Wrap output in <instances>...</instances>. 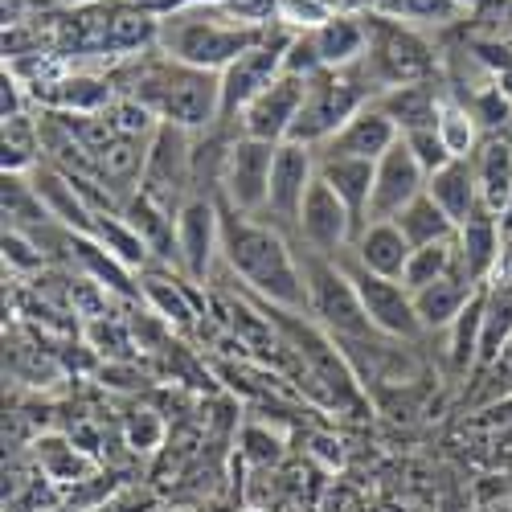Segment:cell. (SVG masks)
Wrapping results in <instances>:
<instances>
[{
	"mask_svg": "<svg viewBox=\"0 0 512 512\" xmlns=\"http://www.w3.org/2000/svg\"><path fill=\"white\" fill-rule=\"evenodd\" d=\"M320 160V156H316ZM373 160H320V181L349 205L357 234L369 226V201H373Z\"/></svg>",
	"mask_w": 512,
	"mask_h": 512,
	"instance_id": "484cf974",
	"label": "cell"
},
{
	"mask_svg": "<svg viewBox=\"0 0 512 512\" xmlns=\"http://www.w3.org/2000/svg\"><path fill=\"white\" fill-rule=\"evenodd\" d=\"M123 218H127V226L140 234V242H144V250L152 254V263H156V267H173V263L181 267V250H177V213H173V209H164V205H156L152 197L136 193L132 201L123 205Z\"/></svg>",
	"mask_w": 512,
	"mask_h": 512,
	"instance_id": "7402d4cb",
	"label": "cell"
},
{
	"mask_svg": "<svg viewBox=\"0 0 512 512\" xmlns=\"http://www.w3.org/2000/svg\"><path fill=\"white\" fill-rule=\"evenodd\" d=\"M0 164L5 173H33L41 164V123L29 115H13L5 119V144H0Z\"/></svg>",
	"mask_w": 512,
	"mask_h": 512,
	"instance_id": "d6a6232c",
	"label": "cell"
},
{
	"mask_svg": "<svg viewBox=\"0 0 512 512\" xmlns=\"http://www.w3.org/2000/svg\"><path fill=\"white\" fill-rule=\"evenodd\" d=\"M287 41H291V29H287V25H275V29L259 41V46H250L242 58H234V62L222 70V123H234V119L283 74Z\"/></svg>",
	"mask_w": 512,
	"mask_h": 512,
	"instance_id": "ba28073f",
	"label": "cell"
},
{
	"mask_svg": "<svg viewBox=\"0 0 512 512\" xmlns=\"http://www.w3.org/2000/svg\"><path fill=\"white\" fill-rule=\"evenodd\" d=\"M459 242V259L467 267V275H472L480 287L500 271V259H504V230H500V218L492 209H476L472 218H467L455 234Z\"/></svg>",
	"mask_w": 512,
	"mask_h": 512,
	"instance_id": "44dd1931",
	"label": "cell"
},
{
	"mask_svg": "<svg viewBox=\"0 0 512 512\" xmlns=\"http://www.w3.org/2000/svg\"><path fill=\"white\" fill-rule=\"evenodd\" d=\"M271 29L275 25L238 21L230 9L213 5V0H189L185 9L160 17L156 50L185 62V66H201V70L222 74L234 58H242L250 46H259Z\"/></svg>",
	"mask_w": 512,
	"mask_h": 512,
	"instance_id": "3957f363",
	"label": "cell"
},
{
	"mask_svg": "<svg viewBox=\"0 0 512 512\" xmlns=\"http://www.w3.org/2000/svg\"><path fill=\"white\" fill-rule=\"evenodd\" d=\"M0 197H5V230H21V234H41L58 226L50 218L46 201L33 189L29 173H5V185H0Z\"/></svg>",
	"mask_w": 512,
	"mask_h": 512,
	"instance_id": "f1b7e54d",
	"label": "cell"
},
{
	"mask_svg": "<svg viewBox=\"0 0 512 512\" xmlns=\"http://www.w3.org/2000/svg\"><path fill=\"white\" fill-rule=\"evenodd\" d=\"M365 103H369V95L361 91V82L349 70H324V74L308 78L300 115H295V127H291V144L324 148Z\"/></svg>",
	"mask_w": 512,
	"mask_h": 512,
	"instance_id": "8992f818",
	"label": "cell"
},
{
	"mask_svg": "<svg viewBox=\"0 0 512 512\" xmlns=\"http://www.w3.org/2000/svg\"><path fill=\"white\" fill-rule=\"evenodd\" d=\"M345 254H349L357 267H365V271H373V275H381V279H402L414 246L406 242V234H402L394 222H369V226L353 238V246H349Z\"/></svg>",
	"mask_w": 512,
	"mask_h": 512,
	"instance_id": "ffe728a7",
	"label": "cell"
},
{
	"mask_svg": "<svg viewBox=\"0 0 512 512\" xmlns=\"http://www.w3.org/2000/svg\"><path fill=\"white\" fill-rule=\"evenodd\" d=\"M394 226L406 234V242L418 250V246H435V242H447V238H455L459 234V226L447 218V213L435 205V197L431 193H422V197H414L398 218H394Z\"/></svg>",
	"mask_w": 512,
	"mask_h": 512,
	"instance_id": "f546056e",
	"label": "cell"
},
{
	"mask_svg": "<svg viewBox=\"0 0 512 512\" xmlns=\"http://www.w3.org/2000/svg\"><path fill=\"white\" fill-rule=\"evenodd\" d=\"M316 41V54L324 62V70H353L365 58L369 33H365V17H345L332 13L328 21H320L316 29H308Z\"/></svg>",
	"mask_w": 512,
	"mask_h": 512,
	"instance_id": "cb8c5ba5",
	"label": "cell"
},
{
	"mask_svg": "<svg viewBox=\"0 0 512 512\" xmlns=\"http://www.w3.org/2000/svg\"><path fill=\"white\" fill-rule=\"evenodd\" d=\"M295 234L304 238L308 250L324 254V259H340V254H345L353 246V238H357V222H353L349 205L320 181V168H316V181H312V189L304 197Z\"/></svg>",
	"mask_w": 512,
	"mask_h": 512,
	"instance_id": "7c38bea8",
	"label": "cell"
},
{
	"mask_svg": "<svg viewBox=\"0 0 512 512\" xmlns=\"http://www.w3.org/2000/svg\"><path fill=\"white\" fill-rule=\"evenodd\" d=\"M0 115L13 119V115H25V82L5 66V78H0Z\"/></svg>",
	"mask_w": 512,
	"mask_h": 512,
	"instance_id": "60d3db41",
	"label": "cell"
},
{
	"mask_svg": "<svg viewBox=\"0 0 512 512\" xmlns=\"http://www.w3.org/2000/svg\"><path fill=\"white\" fill-rule=\"evenodd\" d=\"M476 291H480V283L467 275L463 259H459V267L451 275H443L435 283H426L422 291H414V312H418L422 332H447L459 320V312L472 304Z\"/></svg>",
	"mask_w": 512,
	"mask_h": 512,
	"instance_id": "ac0fdd59",
	"label": "cell"
},
{
	"mask_svg": "<svg viewBox=\"0 0 512 512\" xmlns=\"http://www.w3.org/2000/svg\"><path fill=\"white\" fill-rule=\"evenodd\" d=\"M316 148H304V144H279L275 152V173H271V189H267V209H263V222L275 226V230H291L300 226V209H304V197L316 181Z\"/></svg>",
	"mask_w": 512,
	"mask_h": 512,
	"instance_id": "8fae6325",
	"label": "cell"
},
{
	"mask_svg": "<svg viewBox=\"0 0 512 512\" xmlns=\"http://www.w3.org/2000/svg\"><path fill=\"white\" fill-rule=\"evenodd\" d=\"M123 95L144 103L160 123L185 127L193 136L222 123V74L185 66L160 50L132 66Z\"/></svg>",
	"mask_w": 512,
	"mask_h": 512,
	"instance_id": "7a4b0ae2",
	"label": "cell"
},
{
	"mask_svg": "<svg viewBox=\"0 0 512 512\" xmlns=\"http://www.w3.org/2000/svg\"><path fill=\"white\" fill-rule=\"evenodd\" d=\"M87 340L91 349L107 361H136V345H132V324H123L115 316H99L87 320Z\"/></svg>",
	"mask_w": 512,
	"mask_h": 512,
	"instance_id": "d590c367",
	"label": "cell"
},
{
	"mask_svg": "<svg viewBox=\"0 0 512 512\" xmlns=\"http://www.w3.org/2000/svg\"><path fill=\"white\" fill-rule=\"evenodd\" d=\"M365 33H369L365 58L349 74L361 82L369 99L406 87V82H431L435 50L414 25H402L386 13H365Z\"/></svg>",
	"mask_w": 512,
	"mask_h": 512,
	"instance_id": "277c9868",
	"label": "cell"
},
{
	"mask_svg": "<svg viewBox=\"0 0 512 512\" xmlns=\"http://www.w3.org/2000/svg\"><path fill=\"white\" fill-rule=\"evenodd\" d=\"M324 9L345 17H365V13H377V0H324Z\"/></svg>",
	"mask_w": 512,
	"mask_h": 512,
	"instance_id": "b9f144b4",
	"label": "cell"
},
{
	"mask_svg": "<svg viewBox=\"0 0 512 512\" xmlns=\"http://www.w3.org/2000/svg\"><path fill=\"white\" fill-rule=\"evenodd\" d=\"M144 300L156 308L152 316H160L164 324H177V328H197V320L205 316L201 295L193 291V283L185 275H168V267H144Z\"/></svg>",
	"mask_w": 512,
	"mask_h": 512,
	"instance_id": "d6986e66",
	"label": "cell"
},
{
	"mask_svg": "<svg viewBox=\"0 0 512 512\" xmlns=\"http://www.w3.org/2000/svg\"><path fill=\"white\" fill-rule=\"evenodd\" d=\"M33 459H37V472L58 488H78L95 476V455L62 435H41L33 443Z\"/></svg>",
	"mask_w": 512,
	"mask_h": 512,
	"instance_id": "d4e9b609",
	"label": "cell"
},
{
	"mask_svg": "<svg viewBox=\"0 0 512 512\" xmlns=\"http://www.w3.org/2000/svg\"><path fill=\"white\" fill-rule=\"evenodd\" d=\"M140 193L173 213H181L185 201H193V132L173 127V123L156 127V136L148 144Z\"/></svg>",
	"mask_w": 512,
	"mask_h": 512,
	"instance_id": "52a82bcc",
	"label": "cell"
},
{
	"mask_svg": "<svg viewBox=\"0 0 512 512\" xmlns=\"http://www.w3.org/2000/svg\"><path fill=\"white\" fill-rule=\"evenodd\" d=\"M373 103L386 111V119L398 127V136H410V132H422V127L439 123L443 95L431 87V82H406V87H394L386 95H377Z\"/></svg>",
	"mask_w": 512,
	"mask_h": 512,
	"instance_id": "4316f807",
	"label": "cell"
},
{
	"mask_svg": "<svg viewBox=\"0 0 512 512\" xmlns=\"http://www.w3.org/2000/svg\"><path fill=\"white\" fill-rule=\"evenodd\" d=\"M459 267V242L447 238V242H435V246H418L410 254V263H406V275H402V287L414 295L422 291L426 283H435L443 275H451Z\"/></svg>",
	"mask_w": 512,
	"mask_h": 512,
	"instance_id": "e575fe53",
	"label": "cell"
},
{
	"mask_svg": "<svg viewBox=\"0 0 512 512\" xmlns=\"http://www.w3.org/2000/svg\"><path fill=\"white\" fill-rule=\"evenodd\" d=\"M5 263L17 271H41L46 267V250H41V242L33 234L5 230Z\"/></svg>",
	"mask_w": 512,
	"mask_h": 512,
	"instance_id": "f35d334b",
	"label": "cell"
},
{
	"mask_svg": "<svg viewBox=\"0 0 512 512\" xmlns=\"http://www.w3.org/2000/svg\"><path fill=\"white\" fill-rule=\"evenodd\" d=\"M459 5H463V9H467V5H476V0H459Z\"/></svg>",
	"mask_w": 512,
	"mask_h": 512,
	"instance_id": "7bdbcfd3",
	"label": "cell"
},
{
	"mask_svg": "<svg viewBox=\"0 0 512 512\" xmlns=\"http://www.w3.org/2000/svg\"><path fill=\"white\" fill-rule=\"evenodd\" d=\"M377 13H386L402 25H414V29H443L459 21L467 9L459 0H377Z\"/></svg>",
	"mask_w": 512,
	"mask_h": 512,
	"instance_id": "836d02e7",
	"label": "cell"
},
{
	"mask_svg": "<svg viewBox=\"0 0 512 512\" xmlns=\"http://www.w3.org/2000/svg\"><path fill=\"white\" fill-rule=\"evenodd\" d=\"M402 144L414 152V160L422 164V173L426 177H435L439 168H447L455 156L447 152V144H443V136L435 132V127H422V132H410V136H402Z\"/></svg>",
	"mask_w": 512,
	"mask_h": 512,
	"instance_id": "74e56055",
	"label": "cell"
},
{
	"mask_svg": "<svg viewBox=\"0 0 512 512\" xmlns=\"http://www.w3.org/2000/svg\"><path fill=\"white\" fill-rule=\"evenodd\" d=\"M426 193L435 197V205L447 213L455 226H463L484 205L480 201L476 173H472V160H451L447 168H439L435 177H426Z\"/></svg>",
	"mask_w": 512,
	"mask_h": 512,
	"instance_id": "83f0119b",
	"label": "cell"
},
{
	"mask_svg": "<svg viewBox=\"0 0 512 512\" xmlns=\"http://www.w3.org/2000/svg\"><path fill=\"white\" fill-rule=\"evenodd\" d=\"M242 455H246L250 463L267 467V463H279L283 443H279L271 431H259V426H246V431H242Z\"/></svg>",
	"mask_w": 512,
	"mask_h": 512,
	"instance_id": "ab89813d",
	"label": "cell"
},
{
	"mask_svg": "<svg viewBox=\"0 0 512 512\" xmlns=\"http://www.w3.org/2000/svg\"><path fill=\"white\" fill-rule=\"evenodd\" d=\"M480 340H484V287L472 295V304L459 312V320L447 328V353L459 373L476 369L480 361Z\"/></svg>",
	"mask_w": 512,
	"mask_h": 512,
	"instance_id": "4dcf8cb0",
	"label": "cell"
},
{
	"mask_svg": "<svg viewBox=\"0 0 512 512\" xmlns=\"http://www.w3.org/2000/svg\"><path fill=\"white\" fill-rule=\"evenodd\" d=\"M304 91H308V78L279 74L271 87L234 119L238 136L267 140V144H287L291 127H295V115H300V103H304Z\"/></svg>",
	"mask_w": 512,
	"mask_h": 512,
	"instance_id": "5bb4252c",
	"label": "cell"
},
{
	"mask_svg": "<svg viewBox=\"0 0 512 512\" xmlns=\"http://www.w3.org/2000/svg\"><path fill=\"white\" fill-rule=\"evenodd\" d=\"M148 144L152 140H111L103 152H99V160H95V181L119 201V205H127L136 193H140V185H144V164H148Z\"/></svg>",
	"mask_w": 512,
	"mask_h": 512,
	"instance_id": "603a6c76",
	"label": "cell"
},
{
	"mask_svg": "<svg viewBox=\"0 0 512 512\" xmlns=\"http://www.w3.org/2000/svg\"><path fill=\"white\" fill-rule=\"evenodd\" d=\"M222 267L226 275L242 279L259 300L287 312H308L304 267L287 234L267 226L263 218H246L230 205H222Z\"/></svg>",
	"mask_w": 512,
	"mask_h": 512,
	"instance_id": "6da1fadb",
	"label": "cell"
},
{
	"mask_svg": "<svg viewBox=\"0 0 512 512\" xmlns=\"http://www.w3.org/2000/svg\"><path fill=\"white\" fill-rule=\"evenodd\" d=\"M164 418L152 410V406H136V410H127V418H123V443L132 447L136 455H148V451H156L160 443H164Z\"/></svg>",
	"mask_w": 512,
	"mask_h": 512,
	"instance_id": "8d00e7d4",
	"label": "cell"
},
{
	"mask_svg": "<svg viewBox=\"0 0 512 512\" xmlns=\"http://www.w3.org/2000/svg\"><path fill=\"white\" fill-rule=\"evenodd\" d=\"M426 193V173L414 160V152L398 140L386 156L377 160L373 173V201H369V222H394L398 213Z\"/></svg>",
	"mask_w": 512,
	"mask_h": 512,
	"instance_id": "9a60e30c",
	"label": "cell"
},
{
	"mask_svg": "<svg viewBox=\"0 0 512 512\" xmlns=\"http://www.w3.org/2000/svg\"><path fill=\"white\" fill-rule=\"evenodd\" d=\"M398 140H402L398 127L386 119V111H381V107L369 99L324 148H316V156H320V160H373V164H377Z\"/></svg>",
	"mask_w": 512,
	"mask_h": 512,
	"instance_id": "2e32d148",
	"label": "cell"
},
{
	"mask_svg": "<svg viewBox=\"0 0 512 512\" xmlns=\"http://www.w3.org/2000/svg\"><path fill=\"white\" fill-rule=\"evenodd\" d=\"M275 152H279V144L234 136L230 160H226V177H222V197L218 201L230 205V209H238V213H246V218H263L271 173H275Z\"/></svg>",
	"mask_w": 512,
	"mask_h": 512,
	"instance_id": "9c48e42d",
	"label": "cell"
},
{
	"mask_svg": "<svg viewBox=\"0 0 512 512\" xmlns=\"http://www.w3.org/2000/svg\"><path fill=\"white\" fill-rule=\"evenodd\" d=\"M177 250H181V275L189 283H205L213 263L222 259V205L209 197L185 201L177 213Z\"/></svg>",
	"mask_w": 512,
	"mask_h": 512,
	"instance_id": "4fadbf2b",
	"label": "cell"
},
{
	"mask_svg": "<svg viewBox=\"0 0 512 512\" xmlns=\"http://www.w3.org/2000/svg\"><path fill=\"white\" fill-rule=\"evenodd\" d=\"M336 263L345 267V275L353 279L361 304H365V312H369V320H373V328L381 336L398 340V345H402V340L422 336V324H418V312H414V295L402 287V279H381V275L357 267L349 254H340Z\"/></svg>",
	"mask_w": 512,
	"mask_h": 512,
	"instance_id": "30bf717a",
	"label": "cell"
},
{
	"mask_svg": "<svg viewBox=\"0 0 512 512\" xmlns=\"http://www.w3.org/2000/svg\"><path fill=\"white\" fill-rule=\"evenodd\" d=\"M467 160H472V173H476L484 209H492L496 218H508V213H512V136L508 132L484 136L480 148Z\"/></svg>",
	"mask_w": 512,
	"mask_h": 512,
	"instance_id": "e0dca14e",
	"label": "cell"
},
{
	"mask_svg": "<svg viewBox=\"0 0 512 512\" xmlns=\"http://www.w3.org/2000/svg\"><path fill=\"white\" fill-rule=\"evenodd\" d=\"M435 132L443 136V144H447V152L455 156V160H467L476 148H480V119L472 115V107L467 103H459V99H447L443 95V103H439V123H435Z\"/></svg>",
	"mask_w": 512,
	"mask_h": 512,
	"instance_id": "1f68e13d",
	"label": "cell"
},
{
	"mask_svg": "<svg viewBox=\"0 0 512 512\" xmlns=\"http://www.w3.org/2000/svg\"><path fill=\"white\" fill-rule=\"evenodd\" d=\"M304 283H308V316L336 340L340 349L349 345H361V340H373L381 336L361 304V295L353 287V279L345 275L336 259H324L316 250H304Z\"/></svg>",
	"mask_w": 512,
	"mask_h": 512,
	"instance_id": "5b68a950",
	"label": "cell"
}]
</instances>
